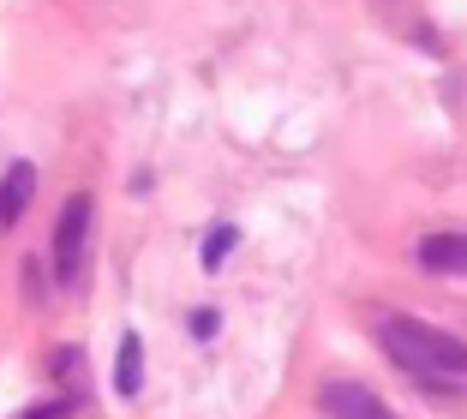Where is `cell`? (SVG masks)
Listing matches in <instances>:
<instances>
[{
	"instance_id": "cell-1",
	"label": "cell",
	"mask_w": 467,
	"mask_h": 419,
	"mask_svg": "<svg viewBox=\"0 0 467 419\" xmlns=\"http://www.w3.org/2000/svg\"><path fill=\"white\" fill-rule=\"evenodd\" d=\"M378 336H384V353L401 365V372H413V378H426V383L467 378V341L450 336V330H438V324H426V318L389 311L384 324H378Z\"/></svg>"
},
{
	"instance_id": "cell-2",
	"label": "cell",
	"mask_w": 467,
	"mask_h": 419,
	"mask_svg": "<svg viewBox=\"0 0 467 419\" xmlns=\"http://www.w3.org/2000/svg\"><path fill=\"white\" fill-rule=\"evenodd\" d=\"M84 252H90V198L72 192L60 222H55V276H60V288L84 282Z\"/></svg>"
},
{
	"instance_id": "cell-3",
	"label": "cell",
	"mask_w": 467,
	"mask_h": 419,
	"mask_svg": "<svg viewBox=\"0 0 467 419\" xmlns=\"http://www.w3.org/2000/svg\"><path fill=\"white\" fill-rule=\"evenodd\" d=\"M317 407H324V419H396V407L366 383H324Z\"/></svg>"
},
{
	"instance_id": "cell-4",
	"label": "cell",
	"mask_w": 467,
	"mask_h": 419,
	"mask_svg": "<svg viewBox=\"0 0 467 419\" xmlns=\"http://www.w3.org/2000/svg\"><path fill=\"white\" fill-rule=\"evenodd\" d=\"M420 264L431 276H467V234H426L420 240Z\"/></svg>"
},
{
	"instance_id": "cell-5",
	"label": "cell",
	"mask_w": 467,
	"mask_h": 419,
	"mask_svg": "<svg viewBox=\"0 0 467 419\" xmlns=\"http://www.w3.org/2000/svg\"><path fill=\"white\" fill-rule=\"evenodd\" d=\"M30 198H36V168L13 162V168H6V180H0V228H13V222L30 210Z\"/></svg>"
},
{
	"instance_id": "cell-6",
	"label": "cell",
	"mask_w": 467,
	"mask_h": 419,
	"mask_svg": "<svg viewBox=\"0 0 467 419\" xmlns=\"http://www.w3.org/2000/svg\"><path fill=\"white\" fill-rule=\"evenodd\" d=\"M138 378H144V353H138V336H120V360H114V390L138 395Z\"/></svg>"
},
{
	"instance_id": "cell-7",
	"label": "cell",
	"mask_w": 467,
	"mask_h": 419,
	"mask_svg": "<svg viewBox=\"0 0 467 419\" xmlns=\"http://www.w3.org/2000/svg\"><path fill=\"white\" fill-rule=\"evenodd\" d=\"M228 246H240V234H234V228H216V234H210V246H204V270H222Z\"/></svg>"
},
{
	"instance_id": "cell-8",
	"label": "cell",
	"mask_w": 467,
	"mask_h": 419,
	"mask_svg": "<svg viewBox=\"0 0 467 419\" xmlns=\"http://www.w3.org/2000/svg\"><path fill=\"white\" fill-rule=\"evenodd\" d=\"M67 407H72V402H48V407H30L25 419H67Z\"/></svg>"
}]
</instances>
